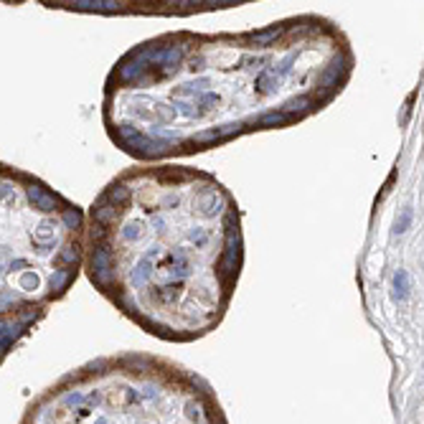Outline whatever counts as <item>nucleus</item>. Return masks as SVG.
I'll return each mask as SVG.
<instances>
[{
    "label": "nucleus",
    "mask_w": 424,
    "mask_h": 424,
    "mask_svg": "<svg viewBox=\"0 0 424 424\" xmlns=\"http://www.w3.org/2000/svg\"><path fill=\"white\" fill-rule=\"evenodd\" d=\"M353 71L351 38L318 13L249 31H168L114 61L102 122L140 165L168 163L295 127L330 107Z\"/></svg>",
    "instance_id": "nucleus-1"
},
{
    "label": "nucleus",
    "mask_w": 424,
    "mask_h": 424,
    "mask_svg": "<svg viewBox=\"0 0 424 424\" xmlns=\"http://www.w3.org/2000/svg\"><path fill=\"white\" fill-rule=\"evenodd\" d=\"M87 214L38 178L0 165V318L36 320L76 282Z\"/></svg>",
    "instance_id": "nucleus-3"
},
{
    "label": "nucleus",
    "mask_w": 424,
    "mask_h": 424,
    "mask_svg": "<svg viewBox=\"0 0 424 424\" xmlns=\"http://www.w3.org/2000/svg\"><path fill=\"white\" fill-rule=\"evenodd\" d=\"M82 269L147 335L193 343L221 325L242 280L239 201L193 165L125 168L87 211Z\"/></svg>",
    "instance_id": "nucleus-2"
}]
</instances>
